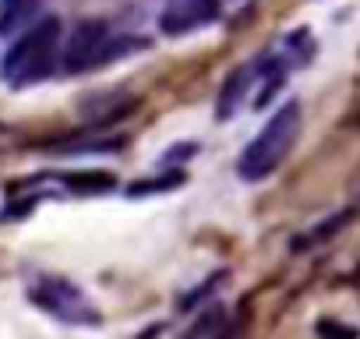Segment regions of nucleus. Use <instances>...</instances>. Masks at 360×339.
Segmentation results:
<instances>
[{
    "label": "nucleus",
    "instance_id": "obj_1",
    "mask_svg": "<svg viewBox=\"0 0 360 339\" xmlns=\"http://www.w3.org/2000/svg\"><path fill=\"white\" fill-rule=\"evenodd\" d=\"M297 134H300V106L297 103H286V106H279L269 117V124L244 148V155L237 162L240 181H265L272 170H279V162L290 155Z\"/></svg>",
    "mask_w": 360,
    "mask_h": 339
},
{
    "label": "nucleus",
    "instance_id": "obj_2",
    "mask_svg": "<svg viewBox=\"0 0 360 339\" xmlns=\"http://www.w3.org/2000/svg\"><path fill=\"white\" fill-rule=\"evenodd\" d=\"M57 43H60V22L57 18H43L36 22L8 53H4V64H0V75H4L8 85L22 89V85H32L39 78H46L53 71V60H57Z\"/></svg>",
    "mask_w": 360,
    "mask_h": 339
},
{
    "label": "nucleus",
    "instance_id": "obj_3",
    "mask_svg": "<svg viewBox=\"0 0 360 339\" xmlns=\"http://www.w3.org/2000/svg\"><path fill=\"white\" fill-rule=\"evenodd\" d=\"M127 46H134V43H113V32L103 22H82L75 29L71 43H68L64 68L68 71H89V68H99V64L113 60Z\"/></svg>",
    "mask_w": 360,
    "mask_h": 339
},
{
    "label": "nucleus",
    "instance_id": "obj_4",
    "mask_svg": "<svg viewBox=\"0 0 360 339\" xmlns=\"http://www.w3.org/2000/svg\"><path fill=\"white\" fill-rule=\"evenodd\" d=\"M29 297L43 307V311H50V314H57V318H64V321H75V325H96L99 321V314H96V307H92V300L78 290V286H71V283H64V279H43V283H36L32 290H29Z\"/></svg>",
    "mask_w": 360,
    "mask_h": 339
},
{
    "label": "nucleus",
    "instance_id": "obj_5",
    "mask_svg": "<svg viewBox=\"0 0 360 339\" xmlns=\"http://www.w3.org/2000/svg\"><path fill=\"white\" fill-rule=\"evenodd\" d=\"M219 15V0H169L159 15V29L166 36H184L209 25Z\"/></svg>",
    "mask_w": 360,
    "mask_h": 339
},
{
    "label": "nucleus",
    "instance_id": "obj_6",
    "mask_svg": "<svg viewBox=\"0 0 360 339\" xmlns=\"http://www.w3.org/2000/svg\"><path fill=\"white\" fill-rule=\"evenodd\" d=\"M251 82H255V64H248V68H240V71L230 75V82L223 85V96H219V103H216V117H219V120H223V117H233V110L240 106V99H244V92H248Z\"/></svg>",
    "mask_w": 360,
    "mask_h": 339
},
{
    "label": "nucleus",
    "instance_id": "obj_7",
    "mask_svg": "<svg viewBox=\"0 0 360 339\" xmlns=\"http://www.w3.org/2000/svg\"><path fill=\"white\" fill-rule=\"evenodd\" d=\"M36 11V0H0V36L22 29Z\"/></svg>",
    "mask_w": 360,
    "mask_h": 339
},
{
    "label": "nucleus",
    "instance_id": "obj_8",
    "mask_svg": "<svg viewBox=\"0 0 360 339\" xmlns=\"http://www.w3.org/2000/svg\"><path fill=\"white\" fill-rule=\"evenodd\" d=\"M113 177L110 174H96V170H89V174H75L68 177V188L75 195H99V191H113Z\"/></svg>",
    "mask_w": 360,
    "mask_h": 339
},
{
    "label": "nucleus",
    "instance_id": "obj_9",
    "mask_svg": "<svg viewBox=\"0 0 360 339\" xmlns=\"http://www.w3.org/2000/svg\"><path fill=\"white\" fill-rule=\"evenodd\" d=\"M318 335L321 339H356V328H346L339 321H318Z\"/></svg>",
    "mask_w": 360,
    "mask_h": 339
}]
</instances>
